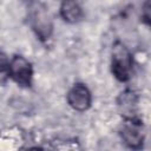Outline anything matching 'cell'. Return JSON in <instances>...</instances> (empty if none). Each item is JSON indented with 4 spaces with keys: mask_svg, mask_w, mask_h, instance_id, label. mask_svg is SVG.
Wrapping results in <instances>:
<instances>
[{
    "mask_svg": "<svg viewBox=\"0 0 151 151\" xmlns=\"http://www.w3.org/2000/svg\"><path fill=\"white\" fill-rule=\"evenodd\" d=\"M28 20L37 37L41 41H46L50 39L53 31L52 19L47 11V7L39 0H32L29 2Z\"/></svg>",
    "mask_w": 151,
    "mask_h": 151,
    "instance_id": "cell-1",
    "label": "cell"
},
{
    "mask_svg": "<svg viewBox=\"0 0 151 151\" xmlns=\"http://www.w3.org/2000/svg\"><path fill=\"white\" fill-rule=\"evenodd\" d=\"M132 54L129 48L120 41H116L112 47L111 68L113 76L120 81H127L132 72Z\"/></svg>",
    "mask_w": 151,
    "mask_h": 151,
    "instance_id": "cell-2",
    "label": "cell"
},
{
    "mask_svg": "<svg viewBox=\"0 0 151 151\" xmlns=\"http://www.w3.org/2000/svg\"><path fill=\"white\" fill-rule=\"evenodd\" d=\"M33 68L31 63L21 55H14L8 61V77L20 86L29 87L32 84Z\"/></svg>",
    "mask_w": 151,
    "mask_h": 151,
    "instance_id": "cell-3",
    "label": "cell"
},
{
    "mask_svg": "<svg viewBox=\"0 0 151 151\" xmlns=\"http://www.w3.org/2000/svg\"><path fill=\"white\" fill-rule=\"evenodd\" d=\"M91 92L84 84H76L67 93V103L77 111H85L91 106Z\"/></svg>",
    "mask_w": 151,
    "mask_h": 151,
    "instance_id": "cell-4",
    "label": "cell"
},
{
    "mask_svg": "<svg viewBox=\"0 0 151 151\" xmlns=\"http://www.w3.org/2000/svg\"><path fill=\"white\" fill-rule=\"evenodd\" d=\"M142 123L138 119H126L125 125L120 131V136L125 144L130 147L139 149L143 145V133H142Z\"/></svg>",
    "mask_w": 151,
    "mask_h": 151,
    "instance_id": "cell-5",
    "label": "cell"
},
{
    "mask_svg": "<svg viewBox=\"0 0 151 151\" xmlns=\"http://www.w3.org/2000/svg\"><path fill=\"white\" fill-rule=\"evenodd\" d=\"M118 105L125 119H137V116H136L137 98L133 92L131 91L123 92L118 98Z\"/></svg>",
    "mask_w": 151,
    "mask_h": 151,
    "instance_id": "cell-6",
    "label": "cell"
},
{
    "mask_svg": "<svg viewBox=\"0 0 151 151\" xmlns=\"http://www.w3.org/2000/svg\"><path fill=\"white\" fill-rule=\"evenodd\" d=\"M60 15L65 21L74 24L83 18V11L77 0H61Z\"/></svg>",
    "mask_w": 151,
    "mask_h": 151,
    "instance_id": "cell-7",
    "label": "cell"
},
{
    "mask_svg": "<svg viewBox=\"0 0 151 151\" xmlns=\"http://www.w3.org/2000/svg\"><path fill=\"white\" fill-rule=\"evenodd\" d=\"M142 19L151 27V0H145L142 7Z\"/></svg>",
    "mask_w": 151,
    "mask_h": 151,
    "instance_id": "cell-8",
    "label": "cell"
}]
</instances>
